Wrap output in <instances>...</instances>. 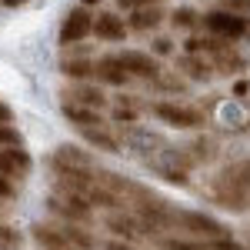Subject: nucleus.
I'll list each match as a JSON object with an SVG mask.
<instances>
[{"mask_svg": "<svg viewBox=\"0 0 250 250\" xmlns=\"http://www.w3.org/2000/svg\"><path fill=\"white\" fill-rule=\"evenodd\" d=\"M200 23H204L207 34H213V37H220V40H230V43L250 34V17H240V14H230V10H220V7H213L210 14H204Z\"/></svg>", "mask_w": 250, "mask_h": 250, "instance_id": "obj_1", "label": "nucleus"}, {"mask_svg": "<svg viewBox=\"0 0 250 250\" xmlns=\"http://www.w3.org/2000/svg\"><path fill=\"white\" fill-rule=\"evenodd\" d=\"M90 30H94V14L80 3L74 10H67L63 20H60V47H67V43H80L83 37H90Z\"/></svg>", "mask_w": 250, "mask_h": 250, "instance_id": "obj_2", "label": "nucleus"}, {"mask_svg": "<svg viewBox=\"0 0 250 250\" xmlns=\"http://www.w3.org/2000/svg\"><path fill=\"white\" fill-rule=\"evenodd\" d=\"M157 120L170 124L177 130H193V127H204V114L193 110V107H184V104H154L150 107Z\"/></svg>", "mask_w": 250, "mask_h": 250, "instance_id": "obj_3", "label": "nucleus"}, {"mask_svg": "<svg viewBox=\"0 0 250 250\" xmlns=\"http://www.w3.org/2000/svg\"><path fill=\"white\" fill-rule=\"evenodd\" d=\"M97 40H104V43H120V40H127V20L114 14V10H104V14H94V30H90Z\"/></svg>", "mask_w": 250, "mask_h": 250, "instance_id": "obj_4", "label": "nucleus"}, {"mask_svg": "<svg viewBox=\"0 0 250 250\" xmlns=\"http://www.w3.org/2000/svg\"><path fill=\"white\" fill-rule=\"evenodd\" d=\"M120 63H124V70L130 74V77H144V80H157L160 77V60L154 54H144V50H124V54H117Z\"/></svg>", "mask_w": 250, "mask_h": 250, "instance_id": "obj_5", "label": "nucleus"}, {"mask_svg": "<svg viewBox=\"0 0 250 250\" xmlns=\"http://www.w3.org/2000/svg\"><path fill=\"white\" fill-rule=\"evenodd\" d=\"M173 220L184 227V230H190V233H200V237H224V227L213 220V217H204V213H173Z\"/></svg>", "mask_w": 250, "mask_h": 250, "instance_id": "obj_6", "label": "nucleus"}, {"mask_svg": "<svg viewBox=\"0 0 250 250\" xmlns=\"http://www.w3.org/2000/svg\"><path fill=\"white\" fill-rule=\"evenodd\" d=\"M94 80H100V83H110V87H124L127 80H130V74L124 70V63H120V57H100L94 63Z\"/></svg>", "mask_w": 250, "mask_h": 250, "instance_id": "obj_7", "label": "nucleus"}, {"mask_svg": "<svg viewBox=\"0 0 250 250\" xmlns=\"http://www.w3.org/2000/svg\"><path fill=\"white\" fill-rule=\"evenodd\" d=\"M164 7L160 3H150V7H140V10H130V17H127V30H140V34H147V30H157L160 23H164Z\"/></svg>", "mask_w": 250, "mask_h": 250, "instance_id": "obj_8", "label": "nucleus"}, {"mask_svg": "<svg viewBox=\"0 0 250 250\" xmlns=\"http://www.w3.org/2000/svg\"><path fill=\"white\" fill-rule=\"evenodd\" d=\"M0 173L3 177H27L30 173V154L20 144L10 150H0Z\"/></svg>", "mask_w": 250, "mask_h": 250, "instance_id": "obj_9", "label": "nucleus"}, {"mask_svg": "<svg viewBox=\"0 0 250 250\" xmlns=\"http://www.w3.org/2000/svg\"><path fill=\"white\" fill-rule=\"evenodd\" d=\"M177 70H180L184 77H190V80H204V83H207V80L217 74V70H213V63L204 57V54H184V57L177 60Z\"/></svg>", "mask_w": 250, "mask_h": 250, "instance_id": "obj_10", "label": "nucleus"}, {"mask_svg": "<svg viewBox=\"0 0 250 250\" xmlns=\"http://www.w3.org/2000/svg\"><path fill=\"white\" fill-rule=\"evenodd\" d=\"M54 167H57L60 173H67V170H90V157L83 154L80 147H74V144H63V147H57V154H54Z\"/></svg>", "mask_w": 250, "mask_h": 250, "instance_id": "obj_11", "label": "nucleus"}, {"mask_svg": "<svg viewBox=\"0 0 250 250\" xmlns=\"http://www.w3.org/2000/svg\"><path fill=\"white\" fill-rule=\"evenodd\" d=\"M67 104H77V107H90V110H104L107 107V97L100 94V87H90V83H77L74 90H67Z\"/></svg>", "mask_w": 250, "mask_h": 250, "instance_id": "obj_12", "label": "nucleus"}, {"mask_svg": "<svg viewBox=\"0 0 250 250\" xmlns=\"http://www.w3.org/2000/svg\"><path fill=\"white\" fill-rule=\"evenodd\" d=\"M210 63L217 74H237V70H244V57L233 50L230 43H220L217 50H210Z\"/></svg>", "mask_w": 250, "mask_h": 250, "instance_id": "obj_13", "label": "nucleus"}, {"mask_svg": "<svg viewBox=\"0 0 250 250\" xmlns=\"http://www.w3.org/2000/svg\"><path fill=\"white\" fill-rule=\"evenodd\" d=\"M63 117H67L70 124H77L80 130H83V127H104V120H100V110L77 107V104H67V100H63Z\"/></svg>", "mask_w": 250, "mask_h": 250, "instance_id": "obj_14", "label": "nucleus"}, {"mask_svg": "<svg viewBox=\"0 0 250 250\" xmlns=\"http://www.w3.org/2000/svg\"><path fill=\"white\" fill-rule=\"evenodd\" d=\"M220 184H227V187H233V190L250 193V160H240V164L227 167V170L220 173Z\"/></svg>", "mask_w": 250, "mask_h": 250, "instance_id": "obj_15", "label": "nucleus"}, {"mask_svg": "<svg viewBox=\"0 0 250 250\" xmlns=\"http://www.w3.org/2000/svg\"><path fill=\"white\" fill-rule=\"evenodd\" d=\"M50 210L54 213H63V217H70V220H87L90 217V207L70 193V200H50Z\"/></svg>", "mask_w": 250, "mask_h": 250, "instance_id": "obj_16", "label": "nucleus"}, {"mask_svg": "<svg viewBox=\"0 0 250 250\" xmlns=\"http://www.w3.org/2000/svg\"><path fill=\"white\" fill-rule=\"evenodd\" d=\"M34 240L47 250H70V240L63 237V230H50V227H34Z\"/></svg>", "mask_w": 250, "mask_h": 250, "instance_id": "obj_17", "label": "nucleus"}, {"mask_svg": "<svg viewBox=\"0 0 250 250\" xmlns=\"http://www.w3.org/2000/svg\"><path fill=\"white\" fill-rule=\"evenodd\" d=\"M60 70H63V77H70V80H90L94 77V60H63L60 63Z\"/></svg>", "mask_w": 250, "mask_h": 250, "instance_id": "obj_18", "label": "nucleus"}, {"mask_svg": "<svg viewBox=\"0 0 250 250\" xmlns=\"http://www.w3.org/2000/svg\"><path fill=\"white\" fill-rule=\"evenodd\" d=\"M200 17H204V14H197L193 7H177L170 14V23L177 30H197V27H200Z\"/></svg>", "mask_w": 250, "mask_h": 250, "instance_id": "obj_19", "label": "nucleus"}, {"mask_svg": "<svg viewBox=\"0 0 250 250\" xmlns=\"http://www.w3.org/2000/svg\"><path fill=\"white\" fill-rule=\"evenodd\" d=\"M83 137L94 144V147H100V150H107V154H117V140L110 134H104L100 127H83Z\"/></svg>", "mask_w": 250, "mask_h": 250, "instance_id": "obj_20", "label": "nucleus"}, {"mask_svg": "<svg viewBox=\"0 0 250 250\" xmlns=\"http://www.w3.org/2000/svg\"><path fill=\"white\" fill-rule=\"evenodd\" d=\"M63 237H67L70 244H77L80 250H94V237H90V233H83L80 227H74V224H67V227H63Z\"/></svg>", "mask_w": 250, "mask_h": 250, "instance_id": "obj_21", "label": "nucleus"}, {"mask_svg": "<svg viewBox=\"0 0 250 250\" xmlns=\"http://www.w3.org/2000/svg\"><path fill=\"white\" fill-rule=\"evenodd\" d=\"M110 227H114L117 233H124V237H137V233H140L130 217H110Z\"/></svg>", "mask_w": 250, "mask_h": 250, "instance_id": "obj_22", "label": "nucleus"}, {"mask_svg": "<svg viewBox=\"0 0 250 250\" xmlns=\"http://www.w3.org/2000/svg\"><path fill=\"white\" fill-rule=\"evenodd\" d=\"M220 10H230V14H240V17H250V0H217Z\"/></svg>", "mask_w": 250, "mask_h": 250, "instance_id": "obj_23", "label": "nucleus"}, {"mask_svg": "<svg viewBox=\"0 0 250 250\" xmlns=\"http://www.w3.org/2000/svg\"><path fill=\"white\" fill-rule=\"evenodd\" d=\"M20 144V130L14 124H0V147H17Z\"/></svg>", "mask_w": 250, "mask_h": 250, "instance_id": "obj_24", "label": "nucleus"}, {"mask_svg": "<svg viewBox=\"0 0 250 250\" xmlns=\"http://www.w3.org/2000/svg\"><path fill=\"white\" fill-rule=\"evenodd\" d=\"M193 150H197V157H200V160H213V154H217L213 140H197V144H193Z\"/></svg>", "mask_w": 250, "mask_h": 250, "instance_id": "obj_25", "label": "nucleus"}, {"mask_svg": "<svg viewBox=\"0 0 250 250\" xmlns=\"http://www.w3.org/2000/svg\"><path fill=\"white\" fill-rule=\"evenodd\" d=\"M0 247H20V237L14 230H10V227H0Z\"/></svg>", "mask_w": 250, "mask_h": 250, "instance_id": "obj_26", "label": "nucleus"}, {"mask_svg": "<svg viewBox=\"0 0 250 250\" xmlns=\"http://www.w3.org/2000/svg\"><path fill=\"white\" fill-rule=\"evenodd\" d=\"M164 250H210L200 244H187V240H164Z\"/></svg>", "mask_w": 250, "mask_h": 250, "instance_id": "obj_27", "label": "nucleus"}, {"mask_svg": "<svg viewBox=\"0 0 250 250\" xmlns=\"http://www.w3.org/2000/svg\"><path fill=\"white\" fill-rule=\"evenodd\" d=\"M170 50H173V40L170 37H157L154 40V54H157V57H167Z\"/></svg>", "mask_w": 250, "mask_h": 250, "instance_id": "obj_28", "label": "nucleus"}, {"mask_svg": "<svg viewBox=\"0 0 250 250\" xmlns=\"http://www.w3.org/2000/svg\"><path fill=\"white\" fill-rule=\"evenodd\" d=\"M120 10H140V7H150V3H160V0H117Z\"/></svg>", "mask_w": 250, "mask_h": 250, "instance_id": "obj_29", "label": "nucleus"}, {"mask_svg": "<svg viewBox=\"0 0 250 250\" xmlns=\"http://www.w3.org/2000/svg\"><path fill=\"white\" fill-rule=\"evenodd\" d=\"M213 250H244V247H240L237 240H227V237H217V240H213Z\"/></svg>", "mask_w": 250, "mask_h": 250, "instance_id": "obj_30", "label": "nucleus"}, {"mask_svg": "<svg viewBox=\"0 0 250 250\" xmlns=\"http://www.w3.org/2000/svg\"><path fill=\"white\" fill-rule=\"evenodd\" d=\"M14 193H17V187H14V184L0 173V197H14Z\"/></svg>", "mask_w": 250, "mask_h": 250, "instance_id": "obj_31", "label": "nucleus"}, {"mask_svg": "<svg viewBox=\"0 0 250 250\" xmlns=\"http://www.w3.org/2000/svg\"><path fill=\"white\" fill-rule=\"evenodd\" d=\"M164 180H170V184H180V187H184V184H187V173H164Z\"/></svg>", "mask_w": 250, "mask_h": 250, "instance_id": "obj_32", "label": "nucleus"}, {"mask_svg": "<svg viewBox=\"0 0 250 250\" xmlns=\"http://www.w3.org/2000/svg\"><path fill=\"white\" fill-rule=\"evenodd\" d=\"M117 120H127V124H134V120H137V114H134V110H124V107H120V110H117Z\"/></svg>", "mask_w": 250, "mask_h": 250, "instance_id": "obj_33", "label": "nucleus"}, {"mask_svg": "<svg viewBox=\"0 0 250 250\" xmlns=\"http://www.w3.org/2000/svg\"><path fill=\"white\" fill-rule=\"evenodd\" d=\"M10 120H14V110L7 104H0V124H10Z\"/></svg>", "mask_w": 250, "mask_h": 250, "instance_id": "obj_34", "label": "nucleus"}, {"mask_svg": "<svg viewBox=\"0 0 250 250\" xmlns=\"http://www.w3.org/2000/svg\"><path fill=\"white\" fill-rule=\"evenodd\" d=\"M107 250H134V247H127V244H107Z\"/></svg>", "mask_w": 250, "mask_h": 250, "instance_id": "obj_35", "label": "nucleus"}, {"mask_svg": "<svg viewBox=\"0 0 250 250\" xmlns=\"http://www.w3.org/2000/svg\"><path fill=\"white\" fill-rule=\"evenodd\" d=\"M80 3H83V7H90V3H104V0H80Z\"/></svg>", "mask_w": 250, "mask_h": 250, "instance_id": "obj_36", "label": "nucleus"}]
</instances>
